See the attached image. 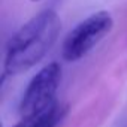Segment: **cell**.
I'll use <instances>...</instances> for the list:
<instances>
[{"label":"cell","instance_id":"obj_1","mask_svg":"<svg viewBox=\"0 0 127 127\" xmlns=\"http://www.w3.org/2000/svg\"><path fill=\"white\" fill-rule=\"evenodd\" d=\"M61 30V20L54 9H45L24 23L8 40L3 76L20 75L32 67L55 45Z\"/></svg>","mask_w":127,"mask_h":127},{"label":"cell","instance_id":"obj_2","mask_svg":"<svg viewBox=\"0 0 127 127\" xmlns=\"http://www.w3.org/2000/svg\"><path fill=\"white\" fill-rule=\"evenodd\" d=\"M114 29V18L108 11H99L82 20L63 42L61 54L66 61H76L87 55Z\"/></svg>","mask_w":127,"mask_h":127},{"label":"cell","instance_id":"obj_3","mask_svg":"<svg viewBox=\"0 0 127 127\" xmlns=\"http://www.w3.org/2000/svg\"><path fill=\"white\" fill-rule=\"evenodd\" d=\"M61 81V67L57 61L43 66L29 82L20 102V115L29 117L48 109L54 105L55 94Z\"/></svg>","mask_w":127,"mask_h":127},{"label":"cell","instance_id":"obj_4","mask_svg":"<svg viewBox=\"0 0 127 127\" xmlns=\"http://www.w3.org/2000/svg\"><path fill=\"white\" fill-rule=\"evenodd\" d=\"M63 111L64 109L58 105V102H55L42 112L29 117H21V120L12 127H55L63 117Z\"/></svg>","mask_w":127,"mask_h":127},{"label":"cell","instance_id":"obj_5","mask_svg":"<svg viewBox=\"0 0 127 127\" xmlns=\"http://www.w3.org/2000/svg\"><path fill=\"white\" fill-rule=\"evenodd\" d=\"M32 2H39V0H32Z\"/></svg>","mask_w":127,"mask_h":127}]
</instances>
